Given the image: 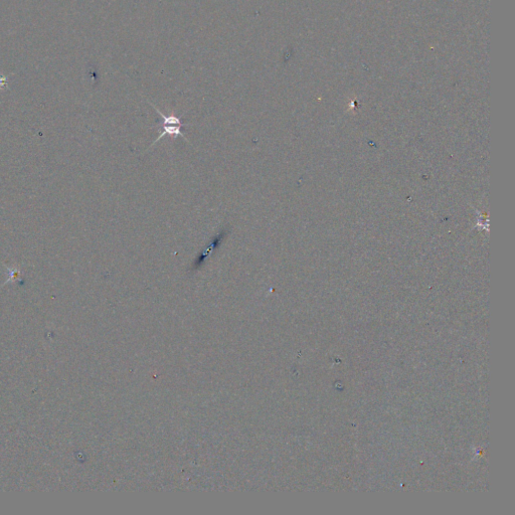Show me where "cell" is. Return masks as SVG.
Masks as SVG:
<instances>
[{"label": "cell", "mask_w": 515, "mask_h": 515, "mask_svg": "<svg viewBox=\"0 0 515 515\" xmlns=\"http://www.w3.org/2000/svg\"><path fill=\"white\" fill-rule=\"evenodd\" d=\"M226 236H227V231L226 230H223L222 232H219L216 236H214V238L210 241V243L207 246V248L204 249L200 253V255L196 258V260L193 263L194 269H196V268H198V267H200V266H202L204 264V262L210 257L212 252H214V250L218 248V246L220 245V242H223V240L226 238Z\"/></svg>", "instance_id": "cell-1"}, {"label": "cell", "mask_w": 515, "mask_h": 515, "mask_svg": "<svg viewBox=\"0 0 515 515\" xmlns=\"http://www.w3.org/2000/svg\"><path fill=\"white\" fill-rule=\"evenodd\" d=\"M159 126H160V129H159L160 135L155 139V141H153V143L150 145V147L153 146L156 142H158L162 137H164L166 135H169L173 138H175L177 136H181L182 138L186 139V137H185V135H183L182 130H181L183 127L182 125H159Z\"/></svg>", "instance_id": "cell-2"}, {"label": "cell", "mask_w": 515, "mask_h": 515, "mask_svg": "<svg viewBox=\"0 0 515 515\" xmlns=\"http://www.w3.org/2000/svg\"><path fill=\"white\" fill-rule=\"evenodd\" d=\"M153 107H154V106H153ZM154 109H155V111H156V112L161 116V118H162V122L160 123V125H182V126H185V124H183V121H182L180 118L176 117L173 113H172L170 116H165V115H163V114L159 111V110H158L157 108L154 107Z\"/></svg>", "instance_id": "cell-3"}]
</instances>
